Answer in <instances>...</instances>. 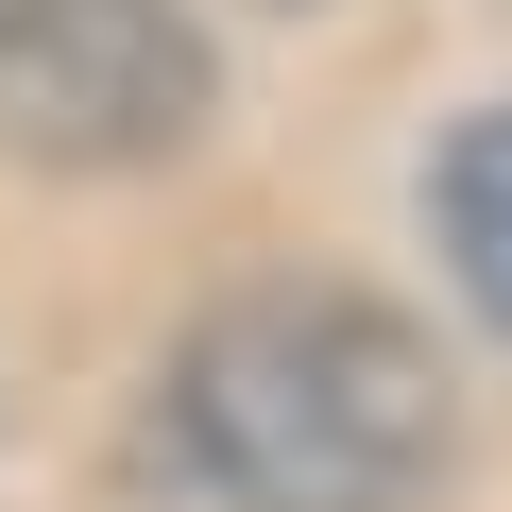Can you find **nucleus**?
I'll return each instance as SVG.
<instances>
[{
	"label": "nucleus",
	"instance_id": "obj_1",
	"mask_svg": "<svg viewBox=\"0 0 512 512\" xmlns=\"http://www.w3.org/2000/svg\"><path fill=\"white\" fill-rule=\"evenodd\" d=\"M171 444L239 512H410L444 478V359L359 291H239L171 359Z\"/></svg>",
	"mask_w": 512,
	"mask_h": 512
},
{
	"label": "nucleus",
	"instance_id": "obj_2",
	"mask_svg": "<svg viewBox=\"0 0 512 512\" xmlns=\"http://www.w3.org/2000/svg\"><path fill=\"white\" fill-rule=\"evenodd\" d=\"M205 137V35L171 0H0V154L154 171Z\"/></svg>",
	"mask_w": 512,
	"mask_h": 512
},
{
	"label": "nucleus",
	"instance_id": "obj_3",
	"mask_svg": "<svg viewBox=\"0 0 512 512\" xmlns=\"http://www.w3.org/2000/svg\"><path fill=\"white\" fill-rule=\"evenodd\" d=\"M444 256H461V291L512 325V103L461 120V154H444Z\"/></svg>",
	"mask_w": 512,
	"mask_h": 512
}]
</instances>
